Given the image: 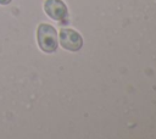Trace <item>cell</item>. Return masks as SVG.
Wrapping results in <instances>:
<instances>
[{
    "label": "cell",
    "instance_id": "6da1fadb",
    "mask_svg": "<svg viewBox=\"0 0 156 139\" xmlns=\"http://www.w3.org/2000/svg\"><path fill=\"white\" fill-rule=\"evenodd\" d=\"M37 41L41 51L48 52V54L56 51L58 46L56 29L51 24L40 23L37 28Z\"/></svg>",
    "mask_w": 156,
    "mask_h": 139
},
{
    "label": "cell",
    "instance_id": "7a4b0ae2",
    "mask_svg": "<svg viewBox=\"0 0 156 139\" xmlns=\"http://www.w3.org/2000/svg\"><path fill=\"white\" fill-rule=\"evenodd\" d=\"M60 45L68 51H78L83 45V39L78 32L71 28H62L58 33Z\"/></svg>",
    "mask_w": 156,
    "mask_h": 139
},
{
    "label": "cell",
    "instance_id": "3957f363",
    "mask_svg": "<svg viewBox=\"0 0 156 139\" xmlns=\"http://www.w3.org/2000/svg\"><path fill=\"white\" fill-rule=\"evenodd\" d=\"M44 11L54 21H62L68 16L67 6L62 0H45Z\"/></svg>",
    "mask_w": 156,
    "mask_h": 139
},
{
    "label": "cell",
    "instance_id": "277c9868",
    "mask_svg": "<svg viewBox=\"0 0 156 139\" xmlns=\"http://www.w3.org/2000/svg\"><path fill=\"white\" fill-rule=\"evenodd\" d=\"M11 1L12 0H0V5H4L5 6V5H9Z\"/></svg>",
    "mask_w": 156,
    "mask_h": 139
}]
</instances>
